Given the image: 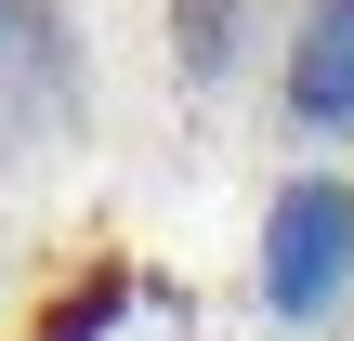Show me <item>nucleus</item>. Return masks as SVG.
Listing matches in <instances>:
<instances>
[{
    "instance_id": "nucleus-1",
    "label": "nucleus",
    "mask_w": 354,
    "mask_h": 341,
    "mask_svg": "<svg viewBox=\"0 0 354 341\" xmlns=\"http://www.w3.org/2000/svg\"><path fill=\"white\" fill-rule=\"evenodd\" d=\"M250 289L276 329H328L354 302V184L342 171H289L263 197V237H250Z\"/></svg>"
},
{
    "instance_id": "nucleus-2",
    "label": "nucleus",
    "mask_w": 354,
    "mask_h": 341,
    "mask_svg": "<svg viewBox=\"0 0 354 341\" xmlns=\"http://www.w3.org/2000/svg\"><path fill=\"white\" fill-rule=\"evenodd\" d=\"M276 118L354 145V0H289V53H276Z\"/></svg>"
},
{
    "instance_id": "nucleus-3",
    "label": "nucleus",
    "mask_w": 354,
    "mask_h": 341,
    "mask_svg": "<svg viewBox=\"0 0 354 341\" xmlns=\"http://www.w3.org/2000/svg\"><path fill=\"white\" fill-rule=\"evenodd\" d=\"M250 53V0H171V66L184 79H223Z\"/></svg>"
},
{
    "instance_id": "nucleus-4",
    "label": "nucleus",
    "mask_w": 354,
    "mask_h": 341,
    "mask_svg": "<svg viewBox=\"0 0 354 341\" xmlns=\"http://www.w3.org/2000/svg\"><path fill=\"white\" fill-rule=\"evenodd\" d=\"M13 26H26V0H0V53H13Z\"/></svg>"
}]
</instances>
